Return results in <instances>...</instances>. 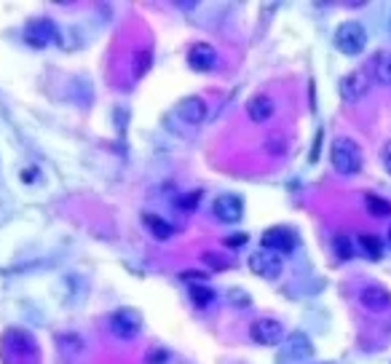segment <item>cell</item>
<instances>
[{
	"label": "cell",
	"mask_w": 391,
	"mask_h": 364,
	"mask_svg": "<svg viewBox=\"0 0 391 364\" xmlns=\"http://www.w3.org/2000/svg\"><path fill=\"white\" fill-rule=\"evenodd\" d=\"M330 164L338 174H357L362 169V147L351 137H335L330 147Z\"/></svg>",
	"instance_id": "obj_1"
},
{
	"label": "cell",
	"mask_w": 391,
	"mask_h": 364,
	"mask_svg": "<svg viewBox=\"0 0 391 364\" xmlns=\"http://www.w3.org/2000/svg\"><path fill=\"white\" fill-rule=\"evenodd\" d=\"M335 46H338V51L346 54V56L362 54V49L367 46L365 27L359 25V22H343V25L335 30Z\"/></svg>",
	"instance_id": "obj_2"
},
{
	"label": "cell",
	"mask_w": 391,
	"mask_h": 364,
	"mask_svg": "<svg viewBox=\"0 0 391 364\" xmlns=\"http://www.w3.org/2000/svg\"><path fill=\"white\" fill-rule=\"evenodd\" d=\"M110 332L121 340H134L142 332V316L134 308H118L110 316Z\"/></svg>",
	"instance_id": "obj_3"
},
{
	"label": "cell",
	"mask_w": 391,
	"mask_h": 364,
	"mask_svg": "<svg viewBox=\"0 0 391 364\" xmlns=\"http://www.w3.org/2000/svg\"><path fill=\"white\" fill-rule=\"evenodd\" d=\"M249 268H252V273H255V276L273 281V279H279V276H282L284 260H282V255H279V252L257 249V252L249 257Z\"/></svg>",
	"instance_id": "obj_4"
},
{
	"label": "cell",
	"mask_w": 391,
	"mask_h": 364,
	"mask_svg": "<svg viewBox=\"0 0 391 364\" xmlns=\"http://www.w3.org/2000/svg\"><path fill=\"white\" fill-rule=\"evenodd\" d=\"M297 233H295L290 225H273L263 233V249L271 252H279V255H287L297 246Z\"/></svg>",
	"instance_id": "obj_5"
},
{
	"label": "cell",
	"mask_w": 391,
	"mask_h": 364,
	"mask_svg": "<svg viewBox=\"0 0 391 364\" xmlns=\"http://www.w3.org/2000/svg\"><path fill=\"white\" fill-rule=\"evenodd\" d=\"M370 86H372V75L367 73V70H351L341 81V99L354 105V102H359L362 97H367Z\"/></svg>",
	"instance_id": "obj_6"
},
{
	"label": "cell",
	"mask_w": 391,
	"mask_h": 364,
	"mask_svg": "<svg viewBox=\"0 0 391 364\" xmlns=\"http://www.w3.org/2000/svg\"><path fill=\"white\" fill-rule=\"evenodd\" d=\"M249 338L255 343H260V345H279L282 338H284V324L279 319H271V316L257 319L249 327Z\"/></svg>",
	"instance_id": "obj_7"
},
{
	"label": "cell",
	"mask_w": 391,
	"mask_h": 364,
	"mask_svg": "<svg viewBox=\"0 0 391 364\" xmlns=\"http://www.w3.org/2000/svg\"><path fill=\"white\" fill-rule=\"evenodd\" d=\"M215 217L225 222V225H233L244 217V198L236 193H222L215 198Z\"/></svg>",
	"instance_id": "obj_8"
},
{
	"label": "cell",
	"mask_w": 391,
	"mask_h": 364,
	"mask_svg": "<svg viewBox=\"0 0 391 364\" xmlns=\"http://www.w3.org/2000/svg\"><path fill=\"white\" fill-rule=\"evenodd\" d=\"M56 38V27L51 19H32L25 27V43L32 49H46L49 43H54Z\"/></svg>",
	"instance_id": "obj_9"
},
{
	"label": "cell",
	"mask_w": 391,
	"mask_h": 364,
	"mask_svg": "<svg viewBox=\"0 0 391 364\" xmlns=\"http://www.w3.org/2000/svg\"><path fill=\"white\" fill-rule=\"evenodd\" d=\"M174 113L182 118L185 123H201L204 118H207V113H209V107H207V102H204V97H196V94H191V97H182L177 105H174Z\"/></svg>",
	"instance_id": "obj_10"
},
{
	"label": "cell",
	"mask_w": 391,
	"mask_h": 364,
	"mask_svg": "<svg viewBox=\"0 0 391 364\" xmlns=\"http://www.w3.org/2000/svg\"><path fill=\"white\" fill-rule=\"evenodd\" d=\"M284 356L293 362H303L314 356V343L306 332H290L284 340Z\"/></svg>",
	"instance_id": "obj_11"
},
{
	"label": "cell",
	"mask_w": 391,
	"mask_h": 364,
	"mask_svg": "<svg viewBox=\"0 0 391 364\" xmlns=\"http://www.w3.org/2000/svg\"><path fill=\"white\" fill-rule=\"evenodd\" d=\"M188 65L193 67L196 73H209L218 65V51L212 49L209 43H196L188 51Z\"/></svg>",
	"instance_id": "obj_12"
},
{
	"label": "cell",
	"mask_w": 391,
	"mask_h": 364,
	"mask_svg": "<svg viewBox=\"0 0 391 364\" xmlns=\"http://www.w3.org/2000/svg\"><path fill=\"white\" fill-rule=\"evenodd\" d=\"M359 303L365 306L367 311H372V314L389 311L391 308V292L383 290V287H378V284H372V287H365V290L359 292Z\"/></svg>",
	"instance_id": "obj_13"
},
{
	"label": "cell",
	"mask_w": 391,
	"mask_h": 364,
	"mask_svg": "<svg viewBox=\"0 0 391 364\" xmlns=\"http://www.w3.org/2000/svg\"><path fill=\"white\" fill-rule=\"evenodd\" d=\"M276 113V105H273V99L268 94H255V97H249L246 102V116H249V121L255 123H266Z\"/></svg>",
	"instance_id": "obj_14"
},
{
	"label": "cell",
	"mask_w": 391,
	"mask_h": 364,
	"mask_svg": "<svg viewBox=\"0 0 391 364\" xmlns=\"http://www.w3.org/2000/svg\"><path fill=\"white\" fill-rule=\"evenodd\" d=\"M370 75L375 83L381 86H391V51H381L372 56V67H370Z\"/></svg>",
	"instance_id": "obj_15"
},
{
	"label": "cell",
	"mask_w": 391,
	"mask_h": 364,
	"mask_svg": "<svg viewBox=\"0 0 391 364\" xmlns=\"http://www.w3.org/2000/svg\"><path fill=\"white\" fill-rule=\"evenodd\" d=\"M142 220H145V225L150 228V233H153L156 239H161V242L171 239L174 228H171V225L164 217H158V215H142Z\"/></svg>",
	"instance_id": "obj_16"
},
{
	"label": "cell",
	"mask_w": 391,
	"mask_h": 364,
	"mask_svg": "<svg viewBox=\"0 0 391 364\" xmlns=\"http://www.w3.org/2000/svg\"><path fill=\"white\" fill-rule=\"evenodd\" d=\"M365 206L372 217H391V201L378 195H365Z\"/></svg>",
	"instance_id": "obj_17"
},
{
	"label": "cell",
	"mask_w": 391,
	"mask_h": 364,
	"mask_svg": "<svg viewBox=\"0 0 391 364\" xmlns=\"http://www.w3.org/2000/svg\"><path fill=\"white\" fill-rule=\"evenodd\" d=\"M191 300H193L198 308H207L215 303V290H209L207 284H193L191 287Z\"/></svg>",
	"instance_id": "obj_18"
},
{
	"label": "cell",
	"mask_w": 391,
	"mask_h": 364,
	"mask_svg": "<svg viewBox=\"0 0 391 364\" xmlns=\"http://www.w3.org/2000/svg\"><path fill=\"white\" fill-rule=\"evenodd\" d=\"M198 204H201V193H198V191H196V193L177 195V198L171 201V206L180 209V212H193V209H198Z\"/></svg>",
	"instance_id": "obj_19"
},
{
	"label": "cell",
	"mask_w": 391,
	"mask_h": 364,
	"mask_svg": "<svg viewBox=\"0 0 391 364\" xmlns=\"http://www.w3.org/2000/svg\"><path fill=\"white\" fill-rule=\"evenodd\" d=\"M359 246L365 249V255H370L372 260H381V255H383V242L375 239V236H359Z\"/></svg>",
	"instance_id": "obj_20"
},
{
	"label": "cell",
	"mask_w": 391,
	"mask_h": 364,
	"mask_svg": "<svg viewBox=\"0 0 391 364\" xmlns=\"http://www.w3.org/2000/svg\"><path fill=\"white\" fill-rule=\"evenodd\" d=\"M266 147H268L273 156H282L287 150V137H282L279 131H271L268 140H266Z\"/></svg>",
	"instance_id": "obj_21"
},
{
	"label": "cell",
	"mask_w": 391,
	"mask_h": 364,
	"mask_svg": "<svg viewBox=\"0 0 391 364\" xmlns=\"http://www.w3.org/2000/svg\"><path fill=\"white\" fill-rule=\"evenodd\" d=\"M134 62H137V75H145L153 65V51L150 49H140L134 54Z\"/></svg>",
	"instance_id": "obj_22"
},
{
	"label": "cell",
	"mask_w": 391,
	"mask_h": 364,
	"mask_svg": "<svg viewBox=\"0 0 391 364\" xmlns=\"http://www.w3.org/2000/svg\"><path fill=\"white\" fill-rule=\"evenodd\" d=\"M228 303L236 306V308H249V306H252V297H249L244 290H236V287H233V290H228Z\"/></svg>",
	"instance_id": "obj_23"
},
{
	"label": "cell",
	"mask_w": 391,
	"mask_h": 364,
	"mask_svg": "<svg viewBox=\"0 0 391 364\" xmlns=\"http://www.w3.org/2000/svg\"><path fill=\"white\" fill-rule=\"evenodd\" d=\"M335 249H338V257H341V260H348V257L354 255V249H351V242H348V239H335Z\"/></svg>",
	"instance_id": "obj_24"
},
{
	"label": "cell",
	"mask_w": 391,
	"mask_h": 364,
	"mask_svg": "<svg viewBox=\"0 0 391 364\" xmlns=\"http://www.w3.org/2000/svg\"><path fill=\"white\" fill-rule=\"evenodd\" d=\"M180 279H182V281H201V284H207L209 276H207L204 270H182Z\"/></svg>",
	"instance_id": "obj_25"
},
{
	"label": "cell",
	"mask_w": 391,
	"mask_h": 364,
	"mask_svg": "<svg viewBox=\"0 0 391 364\" xmlns=\"http://www.w3.org/2000/svg\"><path fill=\"white\" fill-rule=\"evenodd\" d=\"M244 244H246V233H233V236L225 239V246H231V249H239Z\"/></svg>",
	"instance_id": "obj_26"
},
{
	"label": "cell",
	"mask_w": 391,
	"mask_h": 364,
	"mask_svg": "<svg viewBox=\"0 0 391 364\" xmlns=\"http://www.w3.org/2000/svg\"><path fill=\"white\" fill-rule=\"evenodd\" d=\"M381 161H383L386 171L391 174V140H389V142H386L383 147H381Z\"/></svg>",
	"instance_id": "obj_27"
},
{
	"label": "cell",
	"mask_w": 391,
	"mask_h": 364,
	"mask_svg": "<svg viewBox=\"0 0 391 364\" xmlns=\"http://www.w3.org/2000/svg\"><path fill=\"white\" fill-rule=\"evenodd\" d=\"M35 174H38V171H35V169L22 171V182H32V180H35Z\"/></svg>",
	"instance_id": "obj_28"
},
{
	"label": "cell",
	"mask_w": 391,
	"mask_h": 364,
	"mask_svg": "<svg viewBox=\"0 0 391 364\" xmlns=\"http://www.w3.org/2000/svg\"><path fill=\"white\" fill-rule=\"evenodd\" d=\"M319 364H335V362H319Z\"/></svg>",
	"instance_id": "obj_29"
},
{
	"label": "cell",
	"mask_w": 391,
	"mask_h": 364,
	"mask_svg": "<svg viewBox=\"0 0 391 364\" xmlns=\"http://www.w3.org/2000/svg\"><path fill=\"white\" fill-rule=\"evenodd\" d=\"M389 244H391V228H389Z\"/></svg>",
	"instance_id": "obj_30"
}]
</instances>
